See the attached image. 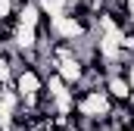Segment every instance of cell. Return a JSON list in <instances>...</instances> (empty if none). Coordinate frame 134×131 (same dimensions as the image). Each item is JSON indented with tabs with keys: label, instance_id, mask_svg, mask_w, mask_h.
<instances>
[{
	"label": "cell",
	"instance_id": "6da1fadb",
	"mask_svg": "<svg viewBox=\"0 0 134 131\" xmlns=\"http://www.w3.org/2000/svg\"><path fill=\"white\" fill-rule=\"evenodd\" d=\"M13 84L19 91V97H31V94H41L44 91V72L37 66H22L16 75H13Z\"/></svg>",
	"mask_w": 134,
	"mask_h": 131
},
{
	"label": "cell",
	"instance_id": "7a4b0ae2",
	"mask_svg": "<svg viewBox=\"0 0 134 131\" xmlns=\"http://www.w3.org/2000/svg\"><path fill=\"white\" fill-rule=\"evenodd\" d=\"M103 91L112 97V103H125L128 94H131V84H128V78H125L122 72H109V75L103 78Z\"/></svg>",
	"mask_w": 134,
	"mask_h": 131
},
{
	"label": "cell",
	"instance_id": "3957f363",
	"mask_svg": "<svg viewBox=\"0 0 134 131\" xmlns=\"http://www.w3.org/2000/svg\"><path fill=\"white\" fill-rule=\"evenodd\" d=\"M56 72L66 78L69 88H75L78 81H81V75H84V59L78 56V53H72V56H63L59 63H56Z\"/></svg>",
	"mask_w": 134,
	"mask_h": 131
},
{
	"label": "cell",
	"instance_id": "277c9868",
	"mask_svg": "<svg viewBox=\"0 0 134 131\" xmlns=\"http://www.w3.org/2000/svg\"><path fill=\"white\" fill-rule=\"evenodd\" d=\"M44 91L50 94V97H59V94H66V91H72L66 84V78L53 69V72H44Z\"/></svg>",
	"mask_w": 134,
	"mask_h": 131
},
{
	"label": "cell",
	"instance_id": "5b68a950",
	"mask_svg": "<svg viewBox=\"0 0 134 131\" xmlns=\"http://www.w3.org/2000/svg\"><path fill=\"white\" fill-rule=\"evenodd\" d=\"M13 78V63H9V47H0V84Z\"/></svg>",
	"mask_w": 134,
	"mask_h": 131
},
{
	"label": "cell",
	"instance_id": "8992f818",
	"mask_svg": "<svg viewBox=\"0 0 134 131\" xmlns=\"http://www.w3.org/2000/svg\"><path fill=\"white\" fill-rule=\"evenodd\" d=\"M122 50H125L128 56H134V28L122 31Z\"/></svg>",
	"mask_w": 134,
	"mask_h": 131
},
{
	"label": "cell",
	"instance_id": "52a82bcc",
	"mask_svg": "<svg viewBox=\"0 0 134 131\" xmlns=\"http://www.w3.org/2000/svg\"><path fill=\"white\" fill-rule=\"evenodd\" d=\"M9 16H16V3L13 0H0V19H9Z\"/></svg>",
	"mask_w": 134,
	"mask_h": 131
},
{
	"label": "cell",
	"instance_id": "ba28073f",
	"mask_svg": "<svg viewBox=\"0 0 134 131\" xmlns=\"http://www.w3.org/2000/svg\"><path fill=\"white\" fill-rule=\"evenodd\" d=\"M122 75L128 78V84H131V91H134V56H128V59H125V69H122Z\"/></svg>",
	"mask_w": 134,
	"mask_h": 131
},
{
	"label": "cell",
	"instance_id": "9c48e42d",
	"mask_svg": "<svg viewBox=\"0 0 134 131\" xmlns=\"http://www.w3.org/2000/svg\"><path fill=\"white\" fill-rule=\"evenodd\" d=\"M125 103H128V109H131V112H134V91H131V94H128V100H125Z\"/></svg>",
	"mask_w": 134,
	"mask_h": 131
},
{
	"label": "cell",
	"instance_id": "30bf717a",
	"mask_svg": "<svg viewBox=\"0 0 134 131\" xmlns=\"http://www.w3.org/2000/svg\"><path fill=\"white\" fill-rule=\"evenodd\" d=\"M125 3H128V9H134V0H125Z\"/></svg>",
	"mask_w": 134,
	"mask_h": 131
},
{
	"label": "cell",
	"instance_id": "8fae6325",
	"mask_svg": "<svg viewBox=\"0 0 134 131\" xmlns=\"http://www.w3.org/2000/svg\"><path fill=\"white\" fill-rule=\"evenodd\" d=\"M13 3H16V6H22V3H25V0H13Z\"/></svg>",
	"mask_w": 134,
	"mask_h": 131
},
{
	"label": "cell",
	"instance_id": "7c38bea8",
	"mask_svg": "<svg viewBox=\"0 0 134 131\" xmlns=\"http://www.w3.org/2000/svg\"><path fill=\"white\" fill-rule=\"evenodd\" d=\"M131 28H134V9H131Z\"/></svg>",
	"mask_w": 134,
	"mask_h": 131
}]
</instances>
